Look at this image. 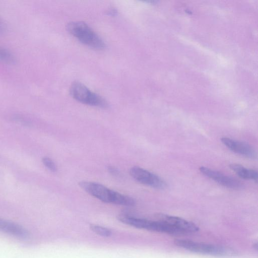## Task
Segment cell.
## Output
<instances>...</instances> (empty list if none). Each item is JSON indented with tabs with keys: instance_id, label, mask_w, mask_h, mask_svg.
Listing matches in <instances>:
<instances>
[{
	"instance_id": "cell-9",
	"label": "cell",
	"mask_w": 258,
	"mask_h": 258,
	"mask_svg": "<svg viewBox=\"0 0 258 258\" xmlns=\"http://www.w3.org/2000/svg\"><path fill=\"white\" fill-rule=\"evenodd\" d=\"M0 231L23 238L29 235L27 230L21 226L2 218H0Z\"/></svg>"
},
{
	"instance_id": "cell-13",
	"label": "cell",
	"mask_w": 258,
	"mask_h": 258,
	"mask_svg": "<svg viewBox=\"0 0 258 258\" xmlns=\"http://www.w3.org/2000/svg\"><path fill=\"white\" fill-rule=\"evenodd\" d=\"M42 162L45 167L52 172L57 171V167L54 162L48 157H44L42 159Z\"/></svg>"
},
{
	"instance_id": "cell-3",
	"label": "cell",
	"mask_w": 258,
	"mask_h": 258,
	"mask_svg": "<svg viewBox=\"0 0 258 258\" xmlns=\"http://www.w3.org/2000/svg\"><path fill=\"white\" fill-rule=\"evenodd\" d=\"M70 93L75 100L83 104L102 108H106L108 106L104 98L80 82H75L71 85Z\"/></svg>"
},
{
	"instance_id": "cell-1",
	"label": "cell",
	"mask_w": 258,
	"mask_h": 258,
	"mask_svg": "<svg viewBox=\"0 0 258 258\" xmlns=\"http://www.w3.org/2000/svg\"><path fill=\"white\" fill-rule=\"evenodd\" d=\"M69 32L82 43L95 49L105 47L103 40L85 23L72 22L67 26Z\"/></svg>"
},
{
	"instance_id": "cell-15",
	"label": "cell",
	"mask_w": 258,
	"mask_h": 258,
	"mask_svg": "<svg viewBox=\"0 0 258 258\" xmlns=\"http://www.w3.org/2000/svg\"><path fill=\"white\" fill-rule=\"evenodd\" d=\"M6 29V25L3 21L0 19V34L5 32Z\"/></svg>"
},
{
	"instance_id": "cell-7",
	"label": "cell",
	"mask_w": 258,
	"mask_h": 258,
	"mask_svg": "<svg viewBox=\"0 0 258 258\" xmlns=\"http://www.w3.org/2000/svg\"><path fill=\"white\" fill-rule=\"evenodd\" d=\"M158 220L169 224L179 231L181 234L195 233L199 231V228L194 223L180 217L160 214L158 216Z\"/></svg>"
},
{
	"instance_id": "cell-14",
	"label": "cell",
	"mask_w": 258,
	"mask_h": 258,
	"mask_svg": "<svg viewBox=\"0 0 258 258\" xmlns=\"http://www.w3.org/2000/svg\"><path fill=\"white\" fill-rule=\"evenodd\" d=\"M108 172L113 175H118L119 171L117 168L113 166H109L108 167Z\"/></svg>"
},
{
	"instance_id": "cell-2",
	"label": "cell",
	"mask_w": 258,
	"mask_h": 258,
	"mask_svg": "<svg viewBox=\"0 0 258 258\" xmlns=\"http://www.w3.org/2000/svg\"><path fill=\"white\" fill-rule=\"evenodd\" d=\"M175 244L189 251L214 256H231L235 251L230 248L213 244H206L184 239H176Z\"/></svg>"
},
{
	"instance_id": "cell-5",
	"label": "cell",
	"mask_w": 258,
	"mask_h": 258,
	"mask_svg": "<svg viewBox=\"0 0 258 258\" xmlns=\"http://www.w3.org/2000/svg\"><path fill=\"white\" fill-rule=\"evenodd\" d=\"M130 174L136 180L151 187L162 189L166 186V183L158 175L138 166L130 168Z\"/></svg>"
},
{
	"instance_id": "cell-12",
	"label": "cell",
	"mask_w": 258,
	"mask_h": 258,
	"mask_svg": "<svg viewBox=\"0 0 258 258\" xmlns=\"http://www.w3.org/2000/svg\"><path fill=\"white\" fill-rule=\"evenodd\" d=\"M90 228L94 232L102 236L108 237L111 235L109 229L99 225L91 224Z\"/></svg>"
},
{
	"instance_id": "cell-4",
	"label": "cell",
	"mask_w": 258,
	"mask_h": 258,
	"mask_svg": "<svg viewBox=\"0 0 258 258\" xmlns=\"http://www.w3.org/2000/svg\"><path fill=\"white\" fill-rule=\"evenodd\" d=\"M79 186L86 192L106 203L114 204L117 191L111 190L104 185L91 181H82Z\"/></svg>"
},
{
	"instance_id": "cell-11",
	"label": "cell",
	"mask_w": 258,
	"mask_h": 258,
	"mask_svg": "<svg viewBox=\"0 0 258 258\" xmlns=\"http://www.w3.org/2000/svg\"><path fill=\"white\" fill-rule=\"evenodd\" d=\"M0 60L7 63H13L15 58L11 52L0 47Z\"/></svg>"
},
{
	"instance_id": "cell-8",
	"label": "cell",
	"mask_w": 258,
	"mask_h": 258,
	"mask_svg": "<svg viewBox=\"0 0 258 258\" xmlns=\"http://www.w3.org/2000/svg\"><path fill=\"white\" fill-rule=\"evenodd\" d=\"M221 141L226 147L234 153L250 159H255L256 157L255 151L247 143L227 137L221 138Z\"/></svg>"
},
{
	"instance_id": "cell-6",
	"label": "cell",
	"mask_w": 258,
	"mask_h": 258,
	"mask_svg": "<svg viewBox=\"0 0 258 258\" xmlns=\"http://www.w3.org/2000/svg\"><path fill=\"white\" fill-rule=\"evenodd\" d=\"M199 170L203 174L225 187L237 189L242 186L239 180L218 171L204 166L200 167Z\"/></svg>"
},
{
	"instance_id": "cell-10",
	"label": "cell",
	"mask_w": 258,
	"mask_h": 258,
	"mask_svg": "<svg viewBox=\"0 0 258 258\" xmlns=\"http://www.w3.org/2000/svg\"><path fill=\"white\" fill-rule=\"evenodd\" d=\"M229 168L238 176L243 179L255 181L257 180L258 174L257 171L255 170L247 169L237 164H231L229 165Z\"/></svg>"
}]
</instances>
